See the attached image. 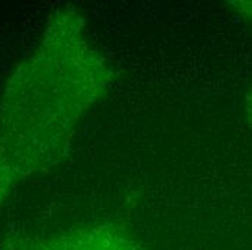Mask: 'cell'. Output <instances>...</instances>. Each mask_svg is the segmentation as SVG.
Here are the masks:
<instances>
[{"instance_id":"obj_1","label":"cell","mask_w":252,"mask_h":250,"mask_svg":"<svg viewBox=\"0 0 252 250\" xmlns=\"http://www.w3.org/2000/svg\"><path fill=\"white\" fill-rule=\"evenodd\" d=\"M112 75L83 16L70 7L58 10L0 99V204L18 184L64 156Z\"/></svg>"},{"instance_id":"obj_2","label":"cell","mask_w":252,"mask_h":250,"mask_svg":"<svg viewBox=\"0 0 252 250\" xmlns=\"http://www.w3.org/2000/svg\"><path fill=\"white\" fill-rule=\"evenodd\" d=\"M21 250H138V248L125 230L113 224H100L50 234Z\"/></svg>"},{"instance_id":"obj_3","label":"cell","mask_w":252,"mask_h":250,"mask_svg":"<svg viewBox=\"0 0 252 250\" xmlns=\"http://www.w3.org/2000/svg\"><path fill=\"white\" fill-rule=\"evenodd\" d=\"M247 107H248V113H250V116H251L252 119V93L250 94V97H248V104H247Z\"/></svg>"}]
</instances>
